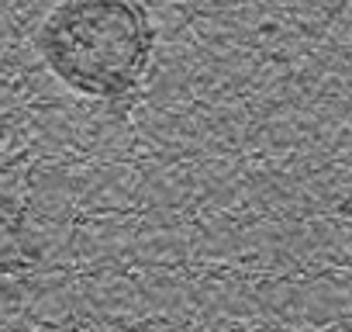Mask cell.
<instances>
[{"instance_id":"obj_1","label":"cell","mask_w":352,"mask_h":332,"mask_svg":"<svg viewBox=\"0 0 352 332\" xmlns=\"http://www.w3.org/2000/svg\"><path fill=\"white\" fill-rule=\"evenodd\" d=\"M152 25L135 0H66L42 28L52 73L90 97H124L148 66Z\"/></svg>"}]
</instances>
